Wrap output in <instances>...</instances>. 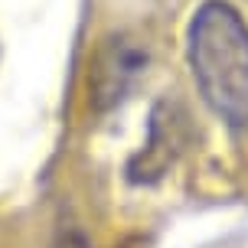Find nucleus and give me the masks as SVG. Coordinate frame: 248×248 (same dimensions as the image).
<instances>
[{
  "label": "nucleus",
  "mask_w": 248,
  "mask_h": 248,
  "mask_svg": "<svg viewBox=\"0 0 248 248\" xmlns=\"http://www.w3.org/2000/svg\"><path fill=\"white\" fill-rule=\"evenodd\" d=\"M189 65L202 101L232 127H248V23L225 0H206L189 23Z\"/></svg>",
  "instance_id": "f257e3e1"
},
{
  "label": "nucleus",
  "mask_w": 248,
  "mask_h": 248,
  "mask_svg": "<svg viewBox=\"0 0 248 248\" xmlns=\"http://www.w3.org/2000/svg\"><path fill=\"white\" fill-rule=\"evenodd\" d=\"M144 56L127 46V43H108L105 52L95 62V75H92V101L95 108H111L124 98V92L131 85V78L137 75Z\"/></svg>",
  "instance_id": "f03ea898"
}]
</instances>
